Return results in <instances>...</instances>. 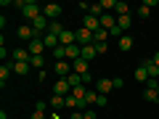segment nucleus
I'll return each instance as SVG.
<instances>
[{
    "label": "nucleus",
    "instance_id": "obj_39",
    "mask_svg": "<svg viewBox=\"0 0 159 119\" xmlns=\"http://www.w3.org/2000/svg\"><path fill=\"white\" fill-rule=\"evenodd\" d=\"M157 93H159V87H157Z\"/></svg>",
    "mask_w": 159,
    "mask_h": 119
},
{
    "label": "nucleus",
    "instance_id": "obj_12",
    "mask_svg": "<svg viewBox=\"0 0 159 119\" xmlns=\"http://www.w3.org/2000/svg\"><path fill=\"white\" fill-rule=\"evenodd\" d=\"M114 27H117V16H114V13H103V16H101V29L111 32Z\"/></svg>",
    "mask_w": 159,
    "mask_h": 119
},
{
    "label": "nucleus",
    "instance_id": "obj_17",
    "mask_svg": "<svg viewBox=\"0 0 159 119\" xmlns=\"http://www.w3.org/2000/svg\"><path fill=\"white\" fill-rule=\"evenodd\" d=\"M96 56H98V51H96V45H93V42H90V45H82V58H85L88 64H90Z\"/></svg>",
    "mask_w": 159,
    "mask_h": 119
},
{
    "label": "nucleus",
    "instance_id": "obj_32",
    "mask_svg": "<svg viewBox=\"0 0 159 119\" xmlns=\"http://www.w3.org/2000/svg\"><path fill=\"white\" fill-rule=\"evenodd\" d=\"M96 51H98V56H101V53H106V51H109V45H106V42H98Z\"/></svg>",
    "mask_w": 159,
    "mask_h": 119
},
{
    "label": "nucleus",
    "instance_id": "obj_15",
    "mask_svg": "<svg viewBox=\"0 0 159 119\" xmlns=\"http://www.w3.org/2000/svg\"><path fill=\"white\" fill-rule=\"evenodd\" d=\"M85 29L98 32V29H101V19H96V16H90V13H85Z\"/></svg>",
    "mask_w": 159,
    "mask_h": 119
},
{
    "label": "nucleus",
    "instance_id": "obj_10",
    "mask_svg": "<svg viewBox=\"0 0 159 119\" xmlns=\"http://www.w3.org/2000/svg\"><path fill=\"white\" fill-rule=\"evenodd\" d=\"M90 42H93V32L90 29H85V27L77 29V45L82 48V45H90Z\"/></svg>",
    "mask_w": 159,
    "mask_h": 119
},
{
    "label": "nucleus",
    "instance_id": "obj_31",
    "mask_svg": "<svg viewBox=\"0 0 159 119\" xmlns=\"http://www.w3.org/2000/svg\"><path fill=\"white\" fill-rule=\"evenodd\" d=\"M45 108H48L45 101H37V103H34V111H45Z\"/></svg>",
    "mask_w": 159,
    "mask_h": 119
},
{
    "label": "nucleus",
    "instance_id": "obj_18",
    "mask_svg": "<svg viewBox=\"0 0 159 119\" xmlns=\"http://www.w3.org/2000/svg\"><path fill=\"white\" fill-rule=\"evenodd\" d=\"M61 45H74V42H77V32H72V29H66V32L61 34Z\"/></svg>",
    "mask_w": 159,
    "mask_h": 119
},
{
    "label": "nucleus",
    "instance_id": "obj_9",
    "mask_svg": "<svg viewBox=\"0 0 159 119\" xmlns=\"http://www.w3.org/2000/svg\"><path fill=\"white\" fill-rule=\"evenodd\" d=\"M16 34H19V40H27V42H32V40L37 37V34H34V29H32V24H24V27H19Z\"/></svg>",
    "mask_w": 159,
    "mask_h": 119
},
{
    "label": "nucleus",
    "instance_id": "obj_2",
    "mask_svg": "<svg viewBox=\"0 0 159 119\" xmlns=\"http://www.w3.org/2000/svg\"><path fill=\"white\" fill-rule=\"evenodd\" d=\"M53 95H61V98L72 95V85H69L66 77H64V79H56V85H53Z\"/></svg>",
    "mask_w": 159,
    "mask_h": 119
},
{
    "label": "nucleus",
    "instance_id": "obj_33",
    "mask_svg": "<svg viewBox=\"0 0 159 119\" xmlns=\"http://www.w3.org/2000/svg\"><path fill=\"white\" fill-rule=\"evenodd\" d=\"M114 87H125V79H122V77H114Z\"/></svg>",
    "mask_w": 159,
    "mask_h": 119
},
{
    "label": "nucleus",
    "instance_id": "obj_22",
    "mask_svg": "<svg viewBox=\"0 0 159 119\" xmlns=\"http://www.w3.org/2000/svg\"><path fill=\"white\" fill-rule=\"evenodd\" d=\"M133 48V37L130 34H122V37H119V51H130Z\"/></svg>",
    "mask_w": 159,
    "mask_h": 119
},
{
    "label": "nucleus",
    "instance_id": "obj_24",
    "mask_svg": "<svg viewBox=\"0 0 159 119\" xmlns=\"http://www.w3.org/2000/svg\"><path fill=\"white\" fill-rule=\"evenodd\" d=\"M127 11H130V6H127V3H122V0H117V8H114V13H117V16H127Z\"/></svg>",
    "mask_w": 159,
    "mask_h": 119
},
{
    "label": "nucleus",
    "instance_id": "obj_14",
    "mask_svg": "<svg viewBox=\"0 0 159 119\" xmlns=\"http://www.w3.org/2000/svg\"><path fill=\"white\" fill-rule=\"evenodd\" d=\"M88 66H90V64H88L85 58H77V61H72V72H77V74H90V72H88Z\"/></svg>",
    "mask_w": 159,
    "mask_h": 119
},
{
    "label": "nucleus",
    "instance_id": "obj_7",
    "mask_svg": "<svg viewBox=\"0 0 159 119\" xmlns=\"http://www.w3.org/2000/svg\"><path fill=\"white\" fill-rule=\"evenodd\" d=\"M27 51L32 53V56H43V51H45V42H43V37H34L32 42H27Z\"/></svg>",
    "mask_w": 159,
    "mask_h": 119
},
{
    "label": "nucleus",
    "instance_id": "obj_5",
    "mask_svg": "<svg viewBox=\"0 0 159 119\" xmlns=\"http://www.w3.org/2000/svg\"><path fill=\"white\" fill-rule=\"evenodd\" d=\"M48 27H51V21H48V19L43 16V13H40V16L32 21V29H34V34H37V37H40V32L45 34V32H48Z\"/></svg>",
    "mask_w": 159,
    "mask_h": 119
},
{
    "label": "nucleus",
    "instance_id": "obj_11",
    "mask_svg": "<svg viewBox=\"0 0 159 119\" xmlns=\"http://www.w3.org/2000/svg\"><path fill=\"white\" fill-rule=\"evenodd\" d=\"M43 42H45V51H56V48L61 45V40H58L56 34H51V32L43 34Z\"/></svg>",
    "mask_w": 159,
    "mask_h": 119
},
{
    "label": "nucleus",
    "instance_id": "obj_35",
    "mask_svg": "<svg viewBox=\"0 0 159 119\" xmlns=\"http://www.w3.org/2000/svg\"><path fill=\"white\" fill-rule=\"evenodd\" d=\"M82 119H96V114H93L90 108H88V111H82Z\"/></svg>",
    "mask_w": 159,
    "mask_h": 119
},
{
    "label": "nucleus",
    "instance_id": "obj_4",
    "mask_svg": "<svg viewBox=\"0 0 159 119\" xmlns=\"http://www.w3.org/2000/svg\"><path fill=\"white\" fill-rule=\"evenodd\" d=\"M53 72L58 74V79L69 77V74H72V61H56L53 64Z\"/></svg>",
    "mask_w": 159,
    "mask_h": 119
},
{
    "label": "nucleus",
    "instance_id": "obj_8",
    "mask_svg": "<svg viewBox=\"0 0 159 119\" xmlns=\"http://www.w3.org/2000/svg\"><path fill=\"white\" fill-rule=\"evenodd\" d=\"M96 90L101 93V95H106V93H111L114 90V79H109V77H101L96 82Z\"/></svg>",
    "mask_w": 159,
    "mask_h": 119
},
{
    "label": "nucleus",
    "instance_id": "obj_23",
    "mask_svg": "<svg viewBox=\"0 0 159 119\" xmlns=\"http://www.w3.org/2000/svg\"><path fill=\"white\" fill-rule=\"evenodd\" d=\"M143 101H148V103H159V93H157V90H143Z\"/></svg>",
    "mask_w": 159,
    "mask_h": 119
},
{
    "label": "nucleus",
    "instance_id": "obj_13",
    "mask_svg": "<svg viewBox=\"0 0 159 119\" xmlns=\"http://www.w3.org/2000/svg\"><path fill=\"white\" fill-rule=\"evenodd\" d=\"M143 69L148 72V77H151V79H159V66L154 64V58H146V61H143Z\"/></svg>",
    "mask_w": 159,
    "mask_h": 119
},
{
    "label": "nucleus",
    "instance_id": "obj_30",
    "mask_svg": "<svg viewBox=\"0 0 159 119\" xmlns=\"http://www.w3.org/2000/svg\"><path fill=\"white\" fill-rule=\"evenodd\" d=\"M61 106H66L64 98H61V95H53V98H51V108H61Z\"/></svg>",
    "mask_w": 159,
    "mask_h": 119
},
{
    "label": "nucleus",
    "instance_id": "obj_16",
    "mask_svg": "<svg viewBox=\"0 0 159 119\" xmlns=\"http://www.w3.org/2000/svg\"><path fill=\"white\" fill-rule=\"evenodd\" d=\"M11 72H13V61L0 66V85H3V87H6V82H8V77H11Z\"/></svg>",
    "mask_w": 159,
    "mask_h": 119
},
{
    "label": "nucleus",
    "instance_id": "obj_21",
    "mask_svg": "<svg viewBox=\"0 0 159 119\" xmlns=\"http://www.w3.org/2000/svg\"><path fill=\"white\" fill-rule=\"evenodd\" d=\"M130 24H133V19H130V13L127 16H117V27L125 32V29H130Z\"/></svg>",
    "mask_w": 159,
    "mask_h": 119
},
{
    "label": "nucleus",
    "instance_id": "obj_3",
    "mask_svg": "<svg viewBox=\"0 0 159 119\" xmlns=\"http://www.w3.org/2000/svg\"><path fill=\"white\" fill-rule=\"evenodd\" d=\"M43 16H45L48 21H58V16H61V6H58V3H48V6H43Z\"/></svg>",
    "mask_w": 159,
    "mask_h": 119
},
{
    "label": "nucleus",
    "instance_id": "obj_38",
    "mask_svg": "<svg viewBox=\"0 0 159 119\" xmlns=\"http://www.w3.org/2000/svg\"><path fill=\"white\" fill-rule=\"evenodd\" d=\"M154 64H157V66H159V53H154Z\"/></svg>",
    "mask_w": 159,
    "mask_h": 119
},
{
    "label": "nucleus",
    "instance_id": "obj_20",
    "mask_svg": "<svg viewBox=\"0 0 159 119\" xmlns=\"http://www.w3.org/2000/svg\"><path fill=\"white\" fill-rule=\"evenodd\" d=\"M109 40V32L106 29H98V32H93V45H98V42H106Z\"/></svg>",
    "mask_w": 159,
    "mask_h": 119
},
{
    "label": "nucleus",
    "instance_id": "obj_37",
    "mask_svg": "<svg viewBox=\"0 0 159 119\" xmlns=\"http://www.w3.org/2000/svg\"><path fill=\"white\" fill-rule=\"evenodd\" d=\"M69 119H82V111H72V114H69Z\"/></svg>",
    "mask_w": 159,
    "mask_h": 119
},
{
    "label": "nucleus",
    "instance_id": "obj_19",
    "mask_svg": "<svg viewBox=\"0 0 159 119\" xmlns=\"http://www.w3.org/2000/svg\"><path fill=\"white\" fill-rule=\"evenodd\" d=\"M48 32H51V34H56V37H61V34L66 32V27H64L61 21H51V27H48Z\"/></svg>",
    "mask_w": 159,
    "mask_h": 119
},
{
    "label": "nucleus",
    "instance_id": "obj_34",
    "mask_svg": "<svg viewBox=\"0 0 159 119\" xmlns=\"http://www.w3.org/2000/svg\"><path fill=\"white\" fill-rule=\"evenodd\" d=\"M96 106H106V95H101V93H98V101H96Z\"/></svg>",
    "mask_w": 159,
    "mask_h": 119
},
{
    "label": "nucleus",
    "instance_id": "obj_36",
    "mask_svg": "<svg viewBox=\"0 0 159 119\" xmlns=\"http://www.w3.org/2000/svg\"><path fill=\"white\" fill-rule=\"evenodd\" d=\"M29 119H45V111H34V114H32Z\"/></svg>",
    "mask_w": 159,
    "mask_h": 119
},
{
    "label": "nucleus",
    "instance_id": "obj_29",
    "mask_svg": "<svg viewBox=\"0 0 159 119\" xmlns=\"http://www.w3.org/2000/svg\"><path fill=\"white\" fill-rule=\"evenodd\" d=\"M29 69H32L29 64H16V61H13V72H16V74H27Z\"/></svg>",
    "mask_w": 159,
    "mask_h": 119
},
{
    "label": "nucleus",
    "instance_id": "obj_1",
    "mask_svg": "<svg viewBox=\"0 0 159 119\" xmlns=\"http://www.w3.org/2000/svg\"><path fill=\"white\" fill-rule=\"evenodd\" d=\"M21 13H24V19H27V24H32L34 19H37L40 13H43V8H40L37 3H34V0H27V3L21 6Z\"/></svg>",
    "mask_w": 159,
    "mask_h": 119
},
{
    "label": "nucleus",
    "instance_id": "obj_6",
    "mask_svg": "<svg viewBox=\"0 0 159 119\" xmlns=\"http://www.w3.org/2000/svg\"><path fill=\"white\" fill-rule=\"evenodd\" d=\"M11 58L16 64H29V58H32V53L27 51V48H16V51H11Z\"/></svg>",
    "mask_w": 159,
    "mask_h": 119
},
{
    "label": "nucleus",
    "instance_id": "obj_27",
    "mask_svg": "<svg viewBox=\"0 0 159 119\" xmlns=\"http://www.w3.org/2000/svg\"><path fill=\"white\" fill-rule=\"evenodd\" d=\"M29 66H32V69H43V66H45L43 56H32V58H29Z\"/></svg>",
    "mask_w": 159,
    "mask_h": 119
},
{
    "label": "nucleus",
    "instance_id": "obj_25",
    "mask_svg": "<svg viewBox=\"0 0 159 119\" xmlns=\"http://www.w3.org/2000/svg\"><path fill=\"white\" fill-rule=\"evenodd\" d=\"M148 13H151V6H148L146 0H143L141 6H138V16H141V19H148Z\"/></svg>",
    "mask_w": 159,
    "mask_h": 119
},
{
    "label": "nucleus",
    "instance_id": "obj_26",
    "mask_svg": "<svg viewBox=\"0 0 159 119\" xmlns=\"http://www.w3.org/2000/svg\"><path fill=\"white\" fill-rule=\"evenodd\" d=\"M133 77H135L138 82H146V79H148V72H146V69H143V64H141V66L135 69V74H133Z\"/></svg>",
    "mask_w": 159,
    "mask_h": 119
},
{
    "label": "nucleus",
    "instance_id": "obj_28",
    "mask_svg": "<svg viewBox=\"0 0 159 119\" xmlns=\"http://www.w3.org/2000/svg\"><path fill=\"white\" fill-rule=\"evenodd\" d=\"M88 13H90V16H96V19H101V16H103V8H101V3H93Z\"/></svg>",
    "mask_w": 159,
    "mask_h": 119
}]
</instances>
